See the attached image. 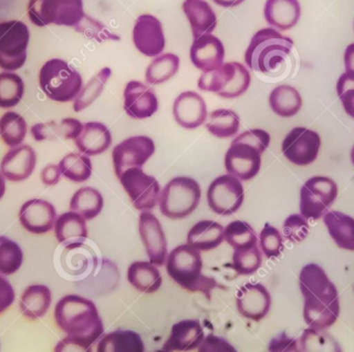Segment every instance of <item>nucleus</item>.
I'll list each match as a JSON object with an SVG mask.
<instances>
[{
	"instance_id": "nucleus-33",
	"label": "nucleus",
	"mask_w": 354,
	"mask_h": 352,
	"mask_svg": "<svg viewBox=\"0 0 354 352\" xmlns=\"http://www.w3.org/2000/svg\"><path fill=\"white\" fill-rule=\"evenodd\" d=\"M330 237L341 249L354 251V219L348 214L332 210L324 216Z\"/></svg>"
},
{
	"instance_id": "nucleus-48",
	"label": "nucleus",
	"mask_w": 354,
	"mask_h": 352,
	"mask_svg": "<svg viewBox=\"0 0 354 352\" xmlns=\"http://www.w3.org/2000/svg\"><path fill=\"white\" fill-rule=\"evenodd\" d=\"M309 223L301 214H291L283 225V234L293 243H301L309 234Z\"/></svg>"
},
{
	"instance_id": "nucleus-52",
	"label": "nucleus",
	"mask_w": 354,
	"mask_h": 352,
	"mask_svg": "<svg viewBox=\"0 0 354 352\" xmlns=\"http://www.w3.org/2000/svg\"><path fill=\"white\" fill-rule=\"evenodd\" d=\"M198 352H237V351L226 339L209 334L204 338L203 342L198 347Z\"/></svg>"
},
{
	"instance_id": "nucleus-45",
	"label": "nucleus",
	"mask_w": 354,
	"mask_h": 352,
	"mask_svg": "<svg viewBox=\"0 0 354 352\" xmlns=\"http://www.w3.org/2000/svg\"><path fill=\"white\" fill-rule=\"evenodd\" d=\"M22 249L16 241L0 235V275L10 276L22 266Z\"/></svg>"
},
{
	"instance_id": "nucleus-16",
	"label": "nucleus",
	"mask_w": 354,
	"mask_h": 352,
	"mask_svg": "<svg viewBox=\"0 0 354 352\" xmlns=\"http://www.w3.org/2000/svg\"><path fill=\"white\" fill-rule=\"evenodd\" d=\"M135 47L147 57L161 55L165 49V35L161 21L153 15H141L133 29Z\"/></svg>"
},
{
	"instance_id": "nucleus-34",
	"label": "nucleus",
	"mask_w": 354,
	"mask_h": 352,
	"mask_svg": "<svg viewBox=\"0 0 354 352\" xmlns=\"http://www.w3.org/2000/svg\"><path fill=\"white\" fill-rule=\"evenodd\" d=\"M97 352H145V346L138 333L116 330L102 337Z\"/></svg>"
},
{
	"instance_id": "nucleus-54",
	"label": "nucleus",
	"mask_w": 354,
	"mask_h": 352,
	"mask_svg": "<svg viewBox=\"0 0 354 352\" xmlns=\"http://www.w3.org/2000/svg\"><path fill=\"white\" fill-rule=\"evenodd\" d=\"M16 299L14 287L6 277L0 275V315L8 311Z\"/></svg>"
},
{
	"instance_id": "nucleus-40",
	"label": "nucleus",
	"mask_w": 354,
	"mask_h": 352,
	"mask_svg": "<svg viewBox=\"0 0 354 352\" xmlns=\"http://www.w3.org/2000/svg\"><path fill=\"white\" fill-rule=\"evenodd\" d=\"M178 56L174 53L162 54L158 56L147 70L145 78L151 85H159L171 79L178 72Z\"/></svg>"
},
{
	"instance_id": "nucleus-10",
	"label": "nucleus",
	"mask_w": 354,
	"mask_h": 352,
	"mask_svg": "<svg viewBox=\"0 0 354 352\" xmlns=\"http://www.w3.org/2000/svg\"><path fill=\"white\" fill-rule=\"evenodd\" d=\"M30 33L21 21L0 23V68L14 72L24 66Z\"/></svg>"
},
{
	"instance_id": "nucleus-13",
	"label": "nucleus",
	"mask_w": 354,
	"mask_h": 352,
	"mask_svg": "<svg viewBox=\"0 0 354 352\" xmlns=\"http://www.w3.org/2000/svg\"><path fill=\"white\" fill-rule=\"evenodd\" d=\"M245 189L236 177L226 174L216 177L207 189L210 210L220 216H231L243 205Z\"/></svg>"
},
{
	"instance_id": "nucleus-20",
	"label": "nucleus",
	"mask_w": 354,
	"mask_h": 352,
	"mask_svg": "<svg viewBox=\"0 0 354 352\" xmlns=\"http://www.w3.org/2000/svg\"><path fill=\"white\" fill-rule=\"evenodd\" d=\"M55 207L43 199H32L21 206L19 220L22 226L33 234H45L53 229L55 224Z\"/></svg>"
},
{
	"instance_id": "nucleus-3",
	"label": "nucleus",
	"mask_w": 354,
	"mask_h": 352,
	"mask_svg": "<svg viewBox=\"0 0 354 352\" xmlns=\"http://www.w3.org/2000/svg\"><path fill=\"white\" fill-rule=\"evenodd\" d=\"M270 135L261 129L245 131L231 143L225 156V168L239 180H250L259 174L261 156L270 147Z\"/></svg>"
},
{
	"instance_id": "nucleus-23",
	"label": "nucleus",
	"mask_w": 354,
	"mask_h": 352,
	"mask_svg": "<svg viewBox=\"0 0 354 352\" xmlns=\"http://www.w3.org/2000/svg\"><path fill=\"white\" fill-rule=\"evenodd\" d=\"M189 57L198 70L204 73L216 70L222 66L225 58V48L218 37L204 35L194 39Z\"/></svg>"
},
{
	"instance_id": "nucleus-7",
	"label": "nucleus",
	"mask_w": 354,
	"mask_h": 352,
	"mask_svg": "<svg viewBox=\"0 0 354 352\" xmlns=\"http://www.w3.org/2000/svg\"><path fill=\"white\" fill-rule=\"evenodd\" d=\"M201 199L199 183L187 176H177L164 187L160 196V210L166 218L181 220L198 207Z\"/></svg>"
},
{
	"instance_id": "nucleus-12",
	"label": "nucleus",
	"mask_w": 354,
	"mask_h": 352,
	"mask_svg": "<svg viewBox=\"0 0 354 352\" xmlns=\"http://www.w3.org/2000/svg\"><path fill=\"white\" fill-rule=\"evenodd\" d=\"M120 179L136 210L149 212L159 203L161 185L155 177L145 174L142 168H131Z\"/></svg>"
},
{
	"instance_id": "nucleus-59",
	"label": "nucleus",
	"mask_w": 354,
	"mask_h": 352,
	"mask_svg": "<svg viewBox=\"0 0 354 352\" xmlns=\"http://www.w3.org/2000/svg\"><path fill=\"white\" fill-rule=\"evenodd\" d=\"M351 162H353L354 166V147H353V151H351Z\"/></svg>"
},
{
	"instance_id": "nucleus-44",
	"label": "nucleus",
	"mask_w": 354,
	"mask_h": 352,
	"mask_svg": "<svg viewBox=\"0 0 354 352\" xmlns=\"http://www.w3.org/2000/svg\"><path fill=\"white\" fill-rule=\"evenodd\" d=\"M224 239L234 250L250 249L258 243L257 235L251 225L234 221L224 229Z\"/></svg>"
},
{
	"instance_id": "nucleus-53",
	"label": "nucleus",
	"mask_w": 354,
	"mask_h": 352,
	"mask_svg": "<svg viewBox=\"0 0 354 352\" xmlns=\"http://www.w3.org/2000/svg\"><path fill=\"white\" fill-rule=\"evenodd\" d=\"M53 352H93V344L82 339L66 336L58 341Z\"/></svg>"
},
{
	"instance_id": "nucleus-47",
	"label": "nucleus",
	"mask_w": 354,
	"mask_h": 352,
	"mask_svg": "<svg viewBox=\"0 0 354 352\" xmlns=\"http://www.w3.org/2000/svg\"><path fill=\"white\" fill-rule=\"evenodd\" d=\"M260 249L268 259L279 257L284 250L283 237L276 227L266 223L259 235Z\"/></svg>"
},
{
	"instance_id": "nucleus-41",
	"label": "nucleus",
	"mask_w": 354,
	"mask_h": 352,
	"mask_svg": "<svg viewBox=\"0 0 354 352\" xmlns=\"http://www.w3.org/2000/svg\"><path fill=\"white\" fill-rule=\"evenodd\" d=\"M58 167L62 176L74 183H84L93 172L91 159L87 156L77 153L66 155L59 162Z\"/></svg>"
},
{
	"instance_id": "nucleus-14",
	"label": "nucleus",
	"mask_w": 354,
	"mask_h": 352,
	"mask_svg": "<svg viewBox=\"0 0 354 352\" xmlns=\"http://www.w3.org/2000/svg\"><path fill=\"white\" fill-rule=\"evenodd\" d=\"M155 151V141L147 136H133L122 141L112 151L116 176L120 178L131 168H142Z\"/></svg>"
},
{
	"instance_id": "nucleus-42",
	"label": "nucleus",
	"mask_w": 354,
	"mask_h": 352,
	"mask_svg": "<svg viewBox=\"0 0 354 352\" xmlns=\"http://www.w3.org/2000/svg\"><path fill=\"white\" fill-rule=\"evenodd\" d=\"M112 71L109 68H104L81 89L76 99L74 100L75 112H80L91 106L103 93L106 83L111 77Z\"/></svg>"
},
{
	"instance_id": "nucleus-25",
	"label": "nucleus",
	"mask_w": 354,
	"mask_h": 352,
	"mask_svg": "<svg viewBox=\"0 0 354 352\" xmlns=\"http://www.w3.org/2000/svg\"><path fill=\"white\" fill-rule=\"evenodd\" d=\"M75 145L87 157L101 155L111 147V132L101 122H86L83 124L82 132L75 139Z\"/></svg>"
},
{
	"instance_id": "nucleus-4",
	"label": "nucleus",
	"mask_w": 354,
	"mask_h": 352,
	"mask_svg": "<svg viewBox=\"0 0 354 352\" xmlns=\"http://www.w3.org/2000/svg\"><path fill=\"white\" fill-rule=\"evenodd\" d=\"M202 268L201 253L187 243L172 250L166 260L168 276L177 285L189 293H203L206 299H210L212 291L218 284L214 278L204 276Z\"/></svg>"
},
{
	"instance_id": "nucleus-30",
	"label": "nucleus",
	"mask_w": 354,
	"mask_h": 352,
	"mask_svg": "<svg viewBox=\"0 0 354 352\" xmlns=\"http://www.w3.org/2000/svg\"><path fill=\"white\" fill-rule=\"evenodd\" d=\"M224 241V227L214 221H200L187 233V243L200 252L212 251Z\"/></svg>"
},
{
	"instance_id": "nucleus-19",
	"label": "nucleus",
	"mask_w": 354,
	"mask_h": 352,
	"mask_svg": "<svg viewBox=\"0 0 354 352\" xmlns=\"http://www.w3.org/2000/svg\"><path fill=\"white\" fill-rule=\"evenodd\" d=\"M126 113L134 120L151 118L159 109V101L153 89L139 81H130L124 93Z\"/></svg>"
},
{
	"instance_id": "nucleus-15",
	"label": "nucleus",
	"mask_w": 354,
	"mask_h": 352,
	"mask_svg": "<svg viewBox=\"0 0 354 352\" xmlns=\"http://www.w3.org/2000/svg\"><path fill=\"white\" fill-rule=\"evenodd\" d=\"M322 147V138L317 132L297 127L285 137L282 151L286 159L297 166H307L317 159Z\"/></svg>"
},
{
	"instance_id": "nucleus-46",
	"label": "nucleus",
	"mask_w": 354,
	"mask_h": 352,
	"mask_svg": "<svg viewBox=\"0 0 354 352\" xmlns=\"http://www.w3.org/2000/svg\"><path fill=\"white\" fill-rule=\"evenodd\" d=\"M262 264V254L259 248L234 250L232 256V268L239 276L255 274Z\"/></svg>"
},
{
	"instance_id": "nucleus-39",
	"label": "nucleus",
	"mask_w": 354,
	"mask_h": 352,
	"mask_svg": "<svg viewBox=\"0 0 354 352\" xmlns=\"http://www.w3.org/2000/svg\"><path fill=\"white\" fill-rule=\"evenodd\" d=\"M26 134V120L20 114L8 111L0 118V137L8 147H18Z\"/></svg>"
},
{
	"instance_id": "nucleus-43",
	"label": "nucleus",
	"mask_w": 354,
	"mask_h": 352,
	"mask_svg": "<svg viewBox=\"0 0 354 352\" xmlns=\"http://www.w3.org/2000/svg\"><path fill=\"white\" fill-rule=\"evenodd\" d=\"M24 91V82L19 75L10 72L0 74V108L8 109L18 105Z\"/></svg>"
},
{
	"instance_id": "nucleus-51",
	"label": "nucleus",
	"mask_w": 354,
	"mask_h": 352,
	"mask_svg": "<svg viewBox=\"0 0 354 352\" xmlns=\"http://www.w3.org/2000/svg\"><path fill=\"white\" fill-rule=\"evenodd\" d=\"M268 352H301L299 341L288 336L286 332L281 333L270 340L268 345Z\"/></svg>"
},
{
	"instance_id": "nucleus-58",
	"label": "nucleus",
	"mask_w": 354,
	"mask_h": 352,
	"mask_svg": "<svg viewBox=\"0 0 354 352\" xmlns=\"http://www.w3.org/2000/svg\"><path fill=\"white\" fill-rule=\"evenodd\" d=\"M4 193H6V180L2 174H0V199L3 197Z\"/></svg>"
},
{
	"instance_id": "nucleus-8",
	"label": "nucleus",
	"mask_w": 354,
	"mask_h": 352,
	"mask_svg": "<svg viewBox=\"0 0 354 352\" xmlns=\"http://www.w3.org/2000/svg\"><path fill=\"white\" fill-rule=\"evenodd\" d=\"M251 75L243 64L227 62L216 70L203 73L198 80V87L225 99L241 97L249 89Z\"/></svg>"
},
{
	"instance_id": "nucleus-27",
	"label": "nucleus",
	"mask_w": 354,
	"mask_h": 352,
	"mask_svg": "<svg viewBox=\"0 0 354 352\" xmlns=\"http://www.w3.org/2000/svg\"><path fill=\"white\" fill-rule=\"evenodd\" d=\"M183 10L191 25L194 39L212 35L216 29L218 23L216 12L205 0H185Z\"/></svg>"
},
{
	"instance_id": "nucleus-5",
	"label": "nucleus",
	"mask_w": 354,
	"mask_h": 352,
	"mask_svg": "<svg viewBox=\"0 0 354 352\" xmlns=\"http://www.w3.org/2000/svg\"><path fill=\"white\" fill-rule=\"evenodd\" d=\"M293 43L290 37L281 35L274 28H263L252 37L245 53V62L255 72H274L291 53Z\"/></svg>"
},
{
	"instance_id": "nucleus-57",
	"label": "nucleus",
	"mask_w": 354,
	"mask_h": 352,
	"mask_svg": "<svg viewBox=\"0 0 354 352\" xmlns=\"http://www.w3.org/2000/svg\"><path fill=\"white\" fill-rule=\"evenodd\" d=\"M218 6H224V8H234L243 3L245 0H214Z\"/></svg>"
},
{
	"instance_id": "nucleus-31",
	"label": "nucleus",
	"mask_w": 354,
	"mask_h": 352,
	"mask_svg": "<svg viewBox=\"0 0 354 352\" xmlns=\"http://www.w3.org/2000/svg\"><path fill=\"white\" fill-rule=\"evenodd\" d=\"M83 124L76 118H64L59 122H43L31 127L35 141H55L58 139H76L82 132Z\"/></svg>"
},
{
	"instance_id": "nucleus-32",
	"label": "nucleus",
	"mask_w": 354,
	"mask_h": 352,
	"mask_svg": "<svg viewBox=\"0 0 354 352\" xmlns=\"http://www.w3.org/2000/svg\"><path fill=\"white\" fill-rule=\"evenodd\" d=\"M127 278L137 290L143 293H155L162 286L161 272L155 264L147 261H135L129 266Z\"/></svg>"
},
{
	"instance_id": "nucleus-21",
	"label": "nucleus",
	"mask_w": 354,
	"mask_h": 352,
	"mask_svg": "<svg viewBox=\"0 0 354 352\" xmlns=\"http://www.w3.org/2000/svg\"><path fill=\"white\" fill-rule=\"evenodd\" d=\"M174 115L177 124L185 129L199 128L207 118V107L203 98L195 91H185L176 98Z\"/></svg>"
},
{
	"instance_id": "nucleus-50",
	"label": "nucleus",
	"mask_w": 354,
	"mask_h": 352,
	"mask_svg": "<svg viewBox=\"0 0 354 352\" xmlns=\"http://www.w3.org/2000/svg\"><path fill=\"white\" fill-rule=\"evenodd\" d=\"M337 91L343 107L349 116L354 118V80L343 74L337 83Z\"/></svg>"
},
{
	"instance_id": "nucleus-55",
	"label": "nucleus",
	"mask_w": 354,
	"mask_h": 352,
	"mask_svg": "<svg viewBox=\"0 0 354 352\" xmlns=\"http://www.w3.org/2000/svg\"><path fill=\"white\" fill-rule=\"evenodd\" d=\"M62 172L59 167L54 164L46 166L41 172V179L44 185H54L59 181Z\"/></svg>"
},
{
	"instance_id": "nucleus-26",
	"label": "nucleus",
	"mask_w": 354,
	"mask_h": 352,
	"mask_svg": "<svg viewBox=\"0 0 354 352\" xmlns=\"http://www.w3.org/2000/svg\"><path fill=\"white\" fill-rule=\"evenodd\" d=\"M301 15L299 0H266L264 17L270 26L285 31L292 28Z\"/></svg>"
},
{
	"instance_id": "nucleus-28",
	"label": "nucleus",
	"mask_w": 354,
	"mask_h": 352,
	"mask_svg": "<svg viewBox=\"0 0 354 352\" xmlns=\"http://www.w3.org/2000/svg\"><path fill=\"white\" fill-rule=\"evenodd\" d=\"M52 293L46 285H30L23 291L19 301L21 314L29 320L41 319L49 311Z\"/></svg>"
},
{
	"instance_id": "nucleus-38",
	"label": "nucleus",
	"mask_w": 354,
	"mask_h": 352,
	"mask_svg": "<svg viewBox=\"0 0 354 352\" xmlns=\"http://www.w3.org/2000/svg\"><path fill=\"white\" fill-rule=\"evenodd\" d=\"M210 134L218 138H230L239 133V115L230 109H218L208 116L205 124Z\"/></svg>"
},
{
	"instance_id": "nucleus-9",
	"label": "nucleus",
	"mask_w": 354,
	"mask_h": 352,
	"mask_svg": "<svg viewBox=\"0 0 354 352\" xmlns=\"http://www.w3.org/2000/svg\"><path fill=\"white\" fill-rule=\"evenodd\" d=\"M29 20L39 27L48 25L76 27L84 19L83 0H30Z\"/></svg>"
},
{
	"instance_id": "nucleus-36",
	"label": "nucleus",
	"mask_w": 354,
	"mask_h": 352,
	"mask_svg": "<svg viewBox=\"0 0 354 352\" xmlns=\"http://www.w3.org/2000/svg\"><path fill=\"white\" fill-rule=\"evenodd\" d=\"M103 207V196L95 187H81L71 199V210L80 214L86 221L97 218Z\"/></svg>"
},
{
	"instance_id": "nucleus-29",
	"label": "nucleus",
	"mask_w": 354,
	"mask_h": 352,
	"mask_svg": "<svg viewBox=\"0 0 354 352\" xmlns=\"http://www.w3.org/2000/svg\"><path fill=\"white\" fill-rule=\"evenodd\" d=\"M54 230L57 241L64 243L66 247L81 245L88 237L86 220L72 210L56 218Z\"/></svg>"
},
{
	"instance_id": "nucleus-6",
	"label": "nucleus",
	"mask_w": 354,
	"mask_h": 352,
	"mask_svg": "<svg viewBox=\"0 0 354 352\" xmlns=\"http://www.w3.org/2000/svg\"><path fill=\"white\" fill-rule=\"evenodd\" d=\"M39 87L52 101L68 103L76 99L83 89L80 73L66 60L53 58L48 60L39 74Z\"/></svg>"
},
{
	"instance_id": "nucleus-2",
	"label": "nucleus",
	"mask_w": 354,
	"mask_h": 352,
	"mask_svg": "<svg viewBox=\"0 0 354 352\" xmlns=\"http://www.w3.org/2000/svg\"><path fill=\"white\" fill-rule=\"evenodd\" d=\"M54 319L66 335L93 344L104 334L99 310L91 299L77 295L62 297L54 308Z\"/></svg>"
},
{
	"instance_id": "nucleus-24",
	"label": "nucleus",
	"mask_w": 354,
	"mask_h": 352,
	"mask_svg": "<svg viewBox=\"0 0 354 352\" xmlns=\"http://www.w3.org/2000/svg\"><path fill=\"white\" fill-rule=\"evenodd\" d=\"M37 154L29 145H21L10 149L0 164V172L4 178L10 181H22L35 172Z\"/></svg>"
},
{
	"instance_id": "nucleus-49",
	"label": "nucleus",
	"mask_w": 354,
	"mask_h": 352,
	"mask_svg": "<svg viewBox=\"0 0 354 352\" xmlns=\"http://www.w3.org/2000/svg\"><path fill=\"white\" fill-rule=\"evenodd\" d=\"M78 33H84L86 37L97 41H120V37L110 33L101 22L85 15L84 19L75 27Z\"/></svg>"
},
{
	"instance_id": "nucleus-22",
	"label": "nucleus",
	"mask_w": 354,
	"mask_h": 352,
	"mask_svg": "<svg viewBox=\"0 0 354 352\" xmlns=\"http://www.w3.org/2000/svg\"><path fill=\"white\" fill-rule=\"evenodd\" d=\"M205 335L199 320L185 319L172 326L171 332L160 352L195 351L203 342Z\"/></svg>"
},
{
	"instance_id": "nucleus-11",
	"label": "nucleus",
	"mask_w": 354,
	"mask_h": 352,
	"mask_svg": "<svg viewBox=\"0 0 354 352\" xmlns=\"http://www.w3.org/2000/svg\"><path fill=\"white\" fill-rule=\"evenodd\" d=\"M338 197V185L328 176L308 179L301 189V214L306 219L319 220L328 214Z\"/></svg>"
},
{
	"instance_id": "nucleus-18",
	"label": "nucleus",
	"mask_w": 354,
	"mask_h": 352,
	"mask_svg": "<svg viewBox=\"0 0 354 352\" xmlns=\"http://www.w3.org/2000/svg\"><path fill=\"white\" fill-rule=\"evenodd\" d=\"M139 233L147 250L149 262L162 266L168 257L167 239L161 223L155 214L143 212L139 218Z\"/></svg>"
},
{
	"instance_id": "nucleus-35",
	"label": "nucleus",
	"mask_w": 354,
	"mask_h": 352,
	"mask_svg": "<svg viewBox=\"0 0 354 352\" xmlns=\"http://www.w3.org/2000/svg\"><path fill=\"white\" fill-rule=\"evenodd\" d=\"M270 106L272 111L281 118L297 115L303 106L301 95L290 85H280L270 93Z\"/></svg>"
},
{
	"instance_id": "nucleus-56",
	"label": "nucleus",
	"mask_w": 354,
	"mask_h": 352,
	"mask_svg": "<svg viewBox=\"0 0 354 352\" xmlns=\"http://www.w3.org/2000/svg\"><path fill=\"white\" fill-rule=\"evenodd\" d=\"M344 62L346 68L345 74L354 80V43L351 44L345 50Z\"/></svg>"
},
{
	"instance_id": "nucleus-37",
	"label": "nucleus",
	"mask_w": 354,
	"mask_h": 352,
	"mask_svg": "<svg viewBox=\"0 0 354 352\" xmlns=\"http://www.w3.org/2000/svg\"><path fill=\"white\" fill-rule=\"evenodd\" d=\"M301 352H343L336 338L326 330L308 328L299 337Z\"/></svg>"
},
{
	"instance_id": "nucleus-1",
	"label": "nucleus",
	"mask_w": 354,
	"mask_h": 352,
	"mask_svg": "<svg viewBox=\"0 0 354 352\" xmlns=\"http://www.w3.org/2000/svg\"><path fill=\"white\" fill-rule=\"evenodd\" d=\"M299 289L304 297V319L309 328L328 330L340 316L338 289L326 270L315 263L307 264L299 274Z\"/></svg>"
},
{
	"instance_id": "nucleus-17",
	"label": "nucleus",
	"mask_w": 354,
	"mask_h": 352,
	"mask_svg": "<svg viewBox=\"0 0 354 352\" xmlns=\"http://www.w3.org/2000/svg\"><path fill=\"white\" fill-rule=\"evenodd\" d=\"M270 307L272 297L261 283H247L237 291V311L247 319L259 322L270 313Z\"/></svg>"
}]
</instances>
